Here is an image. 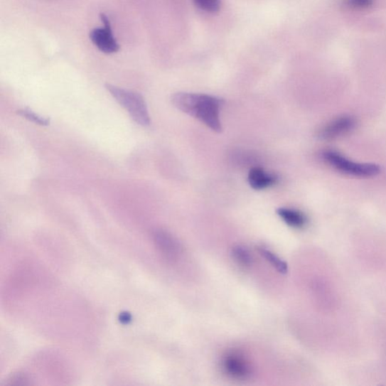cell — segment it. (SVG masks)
Here are the masks:
<instances>
[{
    "label": "cell",
    "instance_id": "1",
    "mask_svg": "<svg viewBox=\"0 0 386 386\" xmlns=\"http://www.w3.org/2000/svg\"><path fill=\"white\" fill-rule=\"evenodd\" d=\"M171 102L177 109L200 121L210 129L221 132L220 112L224 104L223 99L205 94L178 92L172 96Z\"/></svg>",
    "mask_w": 386,
    "mask_h": 386
},
{
    "label": "cell",
    "instance_id": "2",
    "mask_svg": "<svg viewBox=\"0 0 386 386\" xmlns=\"http://www.w3.org/2000/svg\"><path fill=\"white\" fill-rule=\"evenodd\" d=\"M106 89L116 101L128 111L136 124L142 127H149L151 124L147 106L141 94L123 90L110 84L106 85Z\"/></svg>",
    "mask_w": 386,
    "mask_h": 386
},
{
    "label": "cell",
    "instance_id": "3",
    "mask_svg": "<svg viewBox=\"0 0 386 386\" xmlns=\"http://www.w3.org/2000/svg\"><path fill=\"white\" fill-rule=\"evenodd\" d=\"M322 158L333 168L347 176L368 178L376 177L381 172L378 165L355 163L332 149L323 151Z\"/></svg>",
    "mask_w": 386,
    "mask_h": 386
},
{
    "label": "cell",
    "instance_id": "4",
    "mask_svg": "<svg viewBox=\"0 0 386 386\" xmlns=\"http://www.w3.org/2000/svg\"><path fill=\"white\" fill-rule=\"evenodd\" d=\"M104 27L96 28L90 33V38L95 47L104 54H114L119 51V45L112 30L111 22L105 14H101Z\"/></svg>",
    "mask_w": 386,
    "mask_h": 386
},
{
    "label": "cell",
    "instance_id": "5",
    "mask_svg": "<svg viewBox=\"0 0 386 386\" xmlns=\"http://www.w3.org/2000/svg\"><path fill=\"white\" fill-rule=\"evenodd\" d=\"M153 238L159 252L168 261L176 260L182 252V247L174 236L164 230L154 232Z\"/></svg>",
    "mask_w": 386,
    "mask_h": 386
},
{
    "label": "cell",
    "instance_id": "6",
    "mask_svg": "<svg viewBox=\"0 0 386 386\" xmlns=\"http://www.w3.org/2000/svg\"><path fill=\"white\" fill-rule=\"evenodd\" d=\"M356 119L351 116H343L335 119L318 132V138L321 140L331 141L341 138L352 132L356 127Z\"/></svg>",
    "mask_w": 386,
    "mask_h": 386
},
{
    "label": "cell",
    "instance_id": "7",
    "mask_svg": "<svg viewBox=\"0 0 386 386\" xmlns=\"http://www.w3.org/2000/svg\"><path fill=\"white\" fill-rule=\"evenodd\" d=\"M222 367L229 377L237 380L247 379L252 372L250 363L247 359L235 353H230L223 358Z\"/></svg>",
    "mask_w": 386,
    "mask_h": 386
},
{
    "label": "cell",
    "instance_id": "8",
    "mask_svg": "<svg viewBox=\"0 0 386 386\" xmlns=\"http://www.w3.org/2000/svg\"><path fill=\"white\" fill-rule=\"evenodd\" d=\"M248 183L255 191H262L275 184L277 178L260 168H253L248 173Z\"/></svg>",
    "mask_w": 386,
    "mask_h": 386
},
{
    "label": "cell",
    "instance_id": "9",
    "mask_svg": "<svg viewBox=\"0 0 386 386\" xmlns=\"http://www.w3.org/2000/svg\"><path fill=\"white\" fill-rule=\"evenodd\" d=\"M279 218L291 227L295 229L304 228L307 223V218L300 210L280 208L277 210Z\"/></svg>",
    "mask_w": 386,
    "mask_h": 386
},
{
    "label": "cell",
    "instance_id": "10",
    "mask_svg": "<svg viewBox=\"0 0 386 386\" xmlns=\"http://www.w3.org/2000/svg\"><path fill=\"white\" fill-rule=\"evenodd\" d=\"M259 252L266 259L268 263L279 272L286 274L289 272L288 264L284 262L279 256L274 254L265 247L259 248Z\"/></svg>",
    "mask_w": 386,
    "mask_h": 386
},
{
    "label": "cell",
    "instance_id": "11",
    "mask_svg": "<svg viewBox=\"0 0 386 386\" xmlns=\"http://www.w3.org/2000/svg\"><path fill=\"white\" fill-rule=\"evenodd\" d=\"M232 255L240 266L242 267H250L253 264V258L247 249L243 246L237 245L232 248Z\"/></svg>",
    "mask_w": 386,
    "mask_h": 386
},
{
    "label": "cell",
    "instance_id": "12",
    "mask_svg": "<svg viewBox=\"0 0 386 386\" xmlns=\"http://www.w3.org/2000/svg\"><path fill=\"white\" fill-rule=\"evenodd\" d=\"M195 6L205 14H215L220 11L222 0H193Z\"/></svg>",
    "mask_w": 386,
    "mask_h": 386
},
{
    "label": "cell",
    "instance_id": "13",
    "mask_svg": "<svg viewBox=\"0 0 386 386\" xmlns=\"http://www.w3.org/2000/svg\"><path fill=\"white\" fill-rule=\"evenodd\" d=\"M17 114L33 123L40 124V126L47 127L50 123L49 119L43 117L39 114L34 113V112L29 108L19 109L18 110Z\"/></svg>",
    "mask_w": 386,
    "mask_h": 386
},
{
    "label": "cell",
    "instance_id": "14",
    "mask_svg": "<svg viewBox=\"0 0 386 386\" xmlns=\"http://www.w3.org/2000/svg\"><path fill=\"white\" fill-rule=\"evenodd\" d=\"M375 0H344V5L353 10H368L373 7Z\"/></svg>",
    "mask_w": 386,
    "mask_h": 386
}]
</instances>
